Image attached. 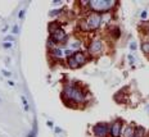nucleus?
<instances>
[{
	"instance_id": "nucleus-13",
	"label": "nucleus",
	"mask_w": 149,
	"mask_h": 137,
	"mask_svg": "<svg viewBox=\"0 0 149 137\" xmlns=\"http://www.w3.org/2000/svg\"><path fill=\"white\" fill-rule=\"evenodd\" d=\"M111 35H112V37H113V39H118L120 35H121V31H120V28H117V27H114V28H112Z\"/></svg>"
},
{
	"instance_id": "nucleus-2",
	"label": "nucleus",
	"mask_w": 149,
	"mask_h": 137,
	"mask_svg": "<svg viewBox=\"0 0 149 137\" xmlns=\"http://www.w3.org/2000/svg\"><path fill=\"white\" fill-rule=\"evenodd\" d=\"M84 4L88 5V9L91 13L97 14H107L117 5V1L113 0H91V1H84Z\"/></svg>"
},
{
	"instance_id": "nucleus-10",
	"label": "nucleus",
	"mask_w": 149,
	"mask_h": 137,
	"mask_svg": "<svg viewBox=\"0 0 149 137\" xmlns=\"http://www.w3.org/2000/svg\"><path fill=\"white\" fill-rule=\"evenodd\" d=\"M62 27H61V24L58 23V22H52L50 24H49V32H50V35L52 33H54V32H57L58 30H61Z\"/></svg>"
},
{
	"instance_id": "nucleus-4",
	"label": "nucleus",
	"mask_w": 149,
	"mask_h": 137,
	"mask_svg": "<svg viewBox=\"0 0 149 137\" xmlns=\"http://www.w3.org/2000/svg\"><path fill=\"white\" fill-rule=\"evenodd\" d=\"M50 41L54 44V45H66L67 41H68V36H67V33H66V31H64L63 28H61V30H58L57 32H54V33H52L50 35Z\"/></svg>"
},
{
	"instance_id": "nucleus-7",
	"label": "nucleus",
	"mask_w": 149,
	"mask_h": 137,
	"mask_svg": "<svg viewBox=\"0 0 149 137\" xmlns=\"http://www.w3.org/2000/svg\"><path fill=\"white\" fill-rule=\"evenodd\" d=\"M122 120H114L109 127V136L111 137H121L122 136Z\"/></svg>"
},
{
	"instance_id": "nucleus-5",
	"label": "nucleus",
	"mask_w": 149,
	"mask_h": 137,
	"mask_svg": "<svg viewBox=\"0 0 149 137\" xmlns=\"http://www.w3.org/2000/svg\"><path fill=\"white\" fill-rule=\"evenodd\" d=\"M103 48H104V45H103V41H102L100 39H93L89 44L88 50L90 53V55L97 57V55H99L102 51H103Z\"/></svg>"
},
{
	"instance_id": "nucleus-15",
	"label": "nucleus",
	"mask_w": 149,
	"mask_h": 137,
	"mask_svg": "<svg viewBox=\"0 0 149 137\" xmlns=\"http://www.w3.org/2000/svg\"><path fill=\"white\" fill-rule=\"evenodd\" d=\"M147 32H148V33H149V27H148V30H147Z\"/></svg>"
},
{
	"instance_id": "nucleus-6",
	"label": "nucleus",
	"mask_w": 149,
	"mask_h": 137,
	"mask_svg": "<svg viewBox=\"0 0 149 137\" xmlns=\"http://www.w3.org/2000/svg\"><path fill=\"white\" fill-rule=\"evenodd\" d=\"M93 133L95 137H107L109 136V126L107 123H97L93 127Z\"/></svg>"
},
{
	"instance_id": "nucleus-11",
	"label": "nucleus",
	"mask_w": 149,
	"mask_h": 137,
	"mask_svg": "<svg viewBox=\"0 0 149 137\" xmlns=\"http://www.w3.org/2000/svg\"><path fill=\"white\" fill-rule=\"evenodd\" d=\"M67 65H68L70 68H72V69H77V68H80V65L76 63V60H74V59L72 58V55L67 58Z\"/></svg>"
},
{
	"instance_id": "nucleus-3",
	"label": "nucleus",
	"mask_w": 149,
	"mask_h": 137,
	"mask_svg": "<svg viewBox=\"0 0 149 137\" xmlns=\"http://www.w3.org/2000/svg\"><path fill=\"white\" fill-rule=\"evenodd\" d=\"M102 22H103V18H102L100 14L90 13L81 22V28L84 31H97L102 26Z\"/></svg>"
},
{
	"instance_id": "nucleus-1",
	"label": "nucleus",
	"mask_w": 149,
	"mask_h": 137,
	"mask_svg": "<svg viewBox=\"0 0 149 137\" xmlns=\"http://www.w3.org/2000/svg\"><path fill=\"white\" fill-rule=\"evenodd\" d=\"M62 98L64 100V104L67 105L68 101H71L72 107H76V104H82L86 100L85 91H82V89L77 83H67V85H64Z\"/></svg>"
},
{
	"instance_id": "nucleus-14",
	"label": "nucleus",
	"mask_w": 149,
	"mask_h": 137,
	"mask_svg": "<svg viewBox=\"0 0 149 137\" xmlns=\"http://www.w3.org/2000/svg\"><path fill=\"white\" fill-rule=\"evenodd\" d=\"M141 50L145 54H149V41H143L141 42Z\"/></svg>"
},
{
	"instance_id": "nucleus-9",
	"label": "nucleus",
	"mask_w": 149,
	"mask_h": 137,
	"mask_svg": "<svg viewBox=\"0 0 149 137\" xmlns=\"http://www.w3.org/2000/svg\"><path fill=\"white\" fill-rule=\"evenodd\" d=\"M122 135H123V137H134V135H135V126L129 124V126L123 127L122 128Z\"/></svg>"
},
{
	"instance_id": "nucleus-8",
	"label": "nucleus",
	"mask_w": 149,
	"mask_h": 137,
	"mask_svg": "<svg viewBox=\"0 0 149 137\" xmlns=\"http://www.w3.org/2000/svg\"><path fill=\"white\" fill-rule=\"evenodd\" d=\"M72 58L74 59V60H76V63L79 64L80 67H82V65L85 64L86 62H88V55H86L84 51H81V50L73 53V54H72Z\"/></svg>"
},
{
	"instance_id": "nucleus-12",
	"label": "nucleus",
	"mask_w": 149,
	"mask_h": 137,
	"mask_svg": "<svg viewBox=\"0 0 149 137\" xmlns=\"http://www.w3.org/2000/svg\"><path fill=\"white\" fill-rule=\"evenodd\" d=\"M145 135V128L140 126H135V135L134 137H144Z\"/></svg>"
}]
</instances>
